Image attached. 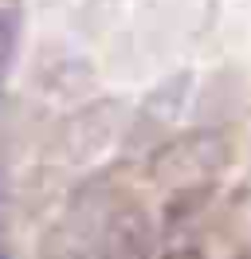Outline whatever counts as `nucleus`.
Here are the masks:
<instances>
[{
    "label": "nucleus",
    "instance_id": "nucleus-1",
    "mask_svg": "<svg viewBox=\"0 0 251 259\" xmlns=\"http://www.w3.org/2000/svg\"><path fill=\"white\" fill-rule=\"evenodd\" d=\"M224 165H228V142L220 134H185L157 149L153 177L177 193H188L204 189V181H212Z\"/></svg>",
    "mask_w": 251,
    "mask_h": 259
},
{
    "label": "nucleus",
    "instance_id": "nucleus-2",
    "mask_svg": "<svg viewBox=\"0 0 251 259\" xmlns=\"http://www.w3.org/2000/svg\"><path fill=\"white\" fill-rule=\"evenodd\" d=\"M87 259H153V220L134 200L102 208Z\"/></svg>",
    "mask_w": 251,
    "mask_h": 259
},
{
    "label": "nucleus",
    "instance_id": "nucleus-3",
    "mask_svg": "<svg viewBox=\"0 0 251 259\" xmlns=\"http://www.w3.org/2000/svg\"><path fill=\"white\" fill-rule=\"evenodd\" d=\"M16 48H20V8L0 4V87L16 63Z\"/></svg>",
    "mask_w": 251,
    "mask_h": 259
},
{
    "label": "nucleus",
    "instance_id": "nucleus-4",
    "mask_svg": "<svg viewBox=\"0 0 251 259\" xmlns=\"http://www.w3.org/2000/svg\"><path fill=\"white\" fill-rule=\"evenodd\" d=\"M0 259H16L12 236H8V181H4V169H0Z\"/></svg>",
    "mask_w": 251,
    "mask_h": 259
},
{
    "label": "nucleus",
    "instance_id": "nucleus-5",
    "mask_svg": "<svg viewBox=\"0 0 251 259\" xmlns=\"http://www.w3.org/2000/svg\"><path fill=\"white\" fill-rule=\"evenodd\" d=\"M165 259H204L200 251H188V247H181V251H169Z\"/></svg>",
    "mask_w": 251,
    "mask_h": 259
}]
</instances>
